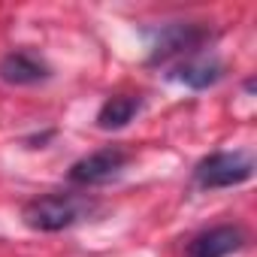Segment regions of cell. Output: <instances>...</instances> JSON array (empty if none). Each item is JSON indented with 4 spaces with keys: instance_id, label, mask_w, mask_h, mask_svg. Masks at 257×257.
Wrapping results in <instances>:
<instances>
[{
    "instance_id": "obj_1",
    "label": "cell",
    "mask_w": 257,
    "mask_h": 257,
    "mask_svg": "<svg viewBox=\"0 0 257 257\" xmlns=\"http://www.w3.org/2000/svg\"><path fill=\"white\" fill-rule=\"evenodd\" d=\"M94 209H97V200H91L85 194L52 191V194H40V197L28 200L22 209V221L37 233H61V230L91 218Z\"/></svg>"
},
{
    "instance_id": "obj_2",
    "label": "cell",
    "mask_w": 257,
    "mask_h": 257,
    "mask_svg": "<svg viewBox=\"0 0 257 257\" xmlns=\"http://www.w3.org/2000/svg\"><path fill=\"white\" fill-rule=\"evenodd\" d=\"M254 176V158L248 152H212L194 167V182L203 191L236 188Z\"/></svg>"
},
{
    "instance_id": "obj_3",
    "label": "cell",
    "mask_w": 257,
    "mask_h": 257,
    "mask_svg": "<svg viewBox=\"0 0 257 257\" xmlns=\"http://www.w3.org/2000/svg\"><path fill=\"white\" fill-rule=\"evenodd\" d=\"M212 40V31L203 25H191V22H173L164 25L152 34V55L149 64H167L173 58H191L200 55V49Z\"/></svg>"
},
{
    "instance_id": "obj_4",
    "label": "cell",
    "mask_w": 257,
    "mask_h": 257,
    "mask_svg": "<svg viewBox=\"0 0 257 257\" xmlns=\"http://www.w3.org/2000/svg\"><path fill=\"white\" fill-rule=\"evenodd\" d=\"M127 164H131V152L121 149V146H106L100 152H91V155L79 158L70 167L67 179H70V185H79V188H97V185H106V182L118 179Z\"/></svg>"
},
{
    "instance_id": "obj_5",
    "label": "cell",
    "mask_w": 257,
    "mask_h": 257,
    "mask_svg": "<svg viewBox=\"0 0 257 257\" xmlns=\"http://www.w3.org/2000/svg\"><path fill=\"white\" fill-rule=\"evenodd\" d=\"M242 245H245L242 227H236V224H218V227H209V230L197 233L188 242L185 257H230V254L242 251Z\"/></svg>"
},
{
    "instance_id": "obj_6",
    "label": "cell",
    "mask_w": 257,
    "mask_h": 257,
    "mask_svg": "<svg viewBox=\"0 0 257 257\" xmlns=\"http://www.w3.org/2000/svg\"><path fill=\"white\" fill-rule=\"evenodd\" d=\"M173 82L191 88V91H206L212 85H218L224 79V64L215 58V55H191V58H182L170 73H167Z\"/></svg>"
},
{
    "instance_id": "obj_7",
    "label": "cell",
    "mask_w": 257,
    "mask_h": 257,
    "mask_svg": "<svg viewBox=\"0 0 257 257\" xmlns=\"http://www.w3.org/2000/svg\"><path fill=\"white\" fill-rule=\"evenodd\" d=\"M52 76L49 64L28 49H16L0 61V79L7 85H40Z\"/></svg>"
},
{
    "instance_id": "obj_8",
    "label": "cell",
    "mask_w": 257,
    "mask_h": 257,
    "mask_svg": "<svg viewBox=\"0 0 257 257\" xmlns=\"http://www.w3.org/2000/svg\"><path fill=\"white\" fill-rule=\"evenodd\" d=\"M143 109V97H134V94H115L109 97L100 112H97V127L100 131H121L127 127Z\"/></svg>"
}]
</instances>
